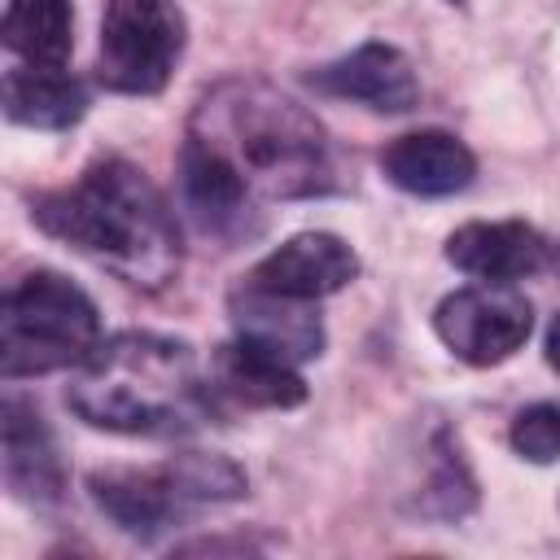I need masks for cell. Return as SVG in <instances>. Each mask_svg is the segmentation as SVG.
<instances>
[{"mask_svg":"<svg viewBox=\"0 0 560 560\" xmlns=\"http://www.w3.org/2000/svg\"><path fill=\"white\" fill-rule=\"evenodd\" d=\"M184 206L223 241L249 236L276 201L324 197L337 188L324 122L267 79H219L188 114L179 144Z\"/></svg>","mask_w":560,"mask_h":560,"instance_id":"6da1fadb","label":"cell"},{"mask_svg":"<svg viewBox=\"0 0 560 560\" xmlns=\"http://www.w3.org/2000/svg\"><path fill=\"white\" fill-rule=\"evenodd\" d=\"M31 219L144 293L166 289L184 267V241L166 197L118 153L88 162L66 188L31 197Z\"/></svg>","mask_w":560,"mask_h":560,"instance_id":"7a4b0ae2","label":"cell"},{"mask_svg":"<svg viewBox=\"0 0 560 560\" xmlns=\"http://www.w3.org/2000/svg\"><path fill=\"white\" fill-rule=\"evenodd\" d=\"M66 402L83 424L127 438H184L214 416L197 350L158 332L101 341L74 368Z\"/></svg>","mask_w":560,"mask_h":560,"instance_id":"3957f363","label":"cell"},{"mask_svg":"<svg viewBox=\"0 0 560 560\" xmlns=\"http://www.w3.org/2000/svg\"><path fill=\"white\" fill-rule=\"evenodd\" d=\"M245 472L228 455L184 451L153 468H101L88 477L92 503L131 538H158L192 512L245 494Z\"/></svg>","mask_w":560,"mask_h":560,"instance_id":"277c9868","label":"cell"},{"mask_svg":"<svg viewBox=\"0 0 560 560\" xmlns=\"http://www.w3.org/2000/svg\"><path fill=\"white\" fill-rule=\"evenodd\" d=\"M101 346L96 302L57 271H31L9 284L0 311L4 381L79 368Z\"/></svg>","mask_w":560,"mask_h":560,"instance_id":"5b68a950","label":"cell"},{"mask_svg":"<svg viewBox=\"0 0 560 560\" xmlns=\"http://www.w3.org/2000/svg\"><path fill=\"white\" fill-rule=\"evenodd\" d=\"M184 57V13L175 0H105L96 74L109 92L153 96Z\"/></svg>","mask_w":560,"mask_h":560,"instance_id":"8992f818","label":"cell"},{"mask_svg":"<svg viewBox=\"0 0 560 560\" xmlns=\"http://www.w3.org/2000/svg\"><path fill=\"white\" fill-rule=\"evenodd\" d=\"M529 328H534L529 302L516 289L490 280L446 293L433 311V332L442 337V346L472 368H494L512 359L525 346Z\"/></svg>","mask_w":560,"mask_h":560,"instance_id":"52a82bcc","label":"cell"},{"mask_svg":"<svg viewBox=\"0 0 560 560\" xmlns=\"http://www.w3.org/2000/svg\"><path fill=\"white\" fill-rule=\"evenodd\" d=\"M306 83L324 96L359 101L363 109H376V114H407L420 101L416 66L407 61L402 48L381 44V39H368L350 48L346 57L324 61L319 70L306 74Z\"/></svg>","mask_w":560,"mask_h":560,"instance_id":"ba28073f","label":"cell"},{"mask_svg":"<svg viewBox=\"0 0 560 560\" xmlns=\"http://www.w3.org/2000/svg\"><path fill=\"white\" fill-rule=\"evenodd\" d=\"M354 276H359V254L341 236L298 232L284 245H276L267 258H258L245 280L267 289V293H280V298L319 302V298L346 289Z\"/></svg>","mask_w":560,"mask_h":560,"instance_id":"9c48e42d","label":"cell"},{"mask_svg":"<svg viewBox=\"0 0 560 560\" xmlns=\"http://www.w3.org/2000/svg\"><path fill=\"white\" fill-rule=\"evenodd\" d=\"M446 262L459 267L464 276L512 284V280L538 276L551 262V241L521 219H494V223L477 219L446 236Z\"/></svg>","mask_w":560,"mask_h":560,"instance_id":"30bf717a","label":"cell"},{"mask_svg":"<svg viewBox=\"0 0 560 560\" xmlns=\"http://www.w3.org/2000/svg\"><path fill=\"white\" fill-rule=\"evenodd\" d=\"M4 486L35 508H48L66 494V464L44 416L18 394L4 398Z\"/></svg>","mask_w":560,"mask_h":560,"instance_id":"8fae6325","label":"cell"},{"mask_svg":"<svg viewBox=\"0 0 560 560\" xmlns=\"http://www.w3.org/2000/svg\"><path fill=\"white\" fill-rule=\"evenodd\" d=\"M381 171L394 188L411 197H451L464 192L477 175L472 149L451 131H407L381 153Z\"/></svg>","mask_w":560,"mask_h":560,"instance_id":"7c38bea8","label":"cell"},{"mask_svg":"<svg viewBox=\"0 0 560 560\" xmlns=\"http://www.w3.org/2000/svg\"><path fill=\"white\" fill-rule=\"evenodd\" d=\"M228 315L236 324V337H249L293 363H306L324 350V324L311 311V302L267 293L249 280H241L228 298Z\"/></svg>","mask_w":560,"mask_h":560,"instance_id":"4fadbf2b","label":"cell"},{"mask_svg":"<svg viewBox=\"0 0 560 560\" xmlns=\"http://www.w3.org/2000/svg\"><path fill=\"white\" fill-rule=\"evenodd\" d=\"M210 381L232 394L236 402H249V407H298L306 402V381L298 372L293 359L249 341V337H232L214 350L210 359Z\"/></svg>","mask_w":560,"mask_h":560,"instance_id":"5bb4252c","label":"cell"},{"mask_svg":"<svg viewBox=\"0 0 560 560\" xmlns=\"http://www.w3.org/2000/svg\"><path fill=\"white\" fill-rule=\"evenodd\" d=\"M88 92L66 66H13L4 74V114L22 127L66 131L83 118Z\"/></svg>","mask_w":560,"mask_h":560,"instance_id":"9a60e30c","label":"cell"},{"mask_svg":"<svg viewBox=\"0 0 560 560\" xmlns=\"http://www.w3.org/2000/svg\"><path fill=\"white\" fill-rule=\"evenodd\" d=\"M0 39L26 66H66L74 44V9L70 0H9Z\"/></svg>","mask_w":560,"mask_h":560,"instance_id":"2e32d148","label":"cell"},{"mask_svg":"<svg viewBox=\"0 0 560 560\" xmlns=\"http://www.w3.org/2000/svg\"><path fill=\"white\" fill-rule=\"evenodd\" d=\"M433 464H429V477H424V490H420V512L424 516H442V521H459L472 512L477 503V481L459 455V446L451 442V433L442 429L433 438Z\"/></svg>","mask_w":560,"mask_h":560,"instance_id":"e0dca14e","label":"cell"},{"mask_svg":"<svg viewBox=\"0 0 560 560\" xmlns=\"http://www.w3.org/2000/svg\"><path fill=\"white\" fill-rule=\"evenodd\" d=\"M508 442L529 464H556L560 459V402H534L516 411Z\"/></svg>","mask_w":560,"mask_h":560,"instance_id":"ac0fdd59","label":"cell"},{"mask_svg":"<svg viewBox=\"0 0 560 560\" xmlns=\"http://www.w3.org/2000/svg\"><path fill=\"white\" fill-rule=\"evenodd\" d=\"M547 363L560 372V315H556L551 328H547Z\"/></svg>","mask_w":560,"mask_h":560,"instance_id":"d6986e66","label":"cell"},{"mask_svg":"<svg viewBox=\"0 0 560 560\" xmlns=\"http://www.w3.org/2000/svg\"><path fill=\"white\" fill-rule=\"evenodd\" d=\"M451 4H459V0H451Z\"/></svg>","mask_w":560,"mask_h":560,"instance_id":"ffe728a7","label":"cell"}]
</instances>
